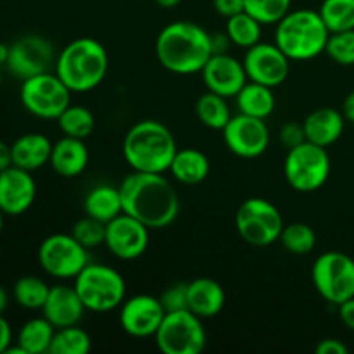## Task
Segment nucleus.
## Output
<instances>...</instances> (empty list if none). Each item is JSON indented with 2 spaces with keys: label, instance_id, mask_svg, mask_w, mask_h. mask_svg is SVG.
Here are the masks:
<instances>
[{
  "label": "nucleus",
  "instance_id": "f257e3e1",
  "mask_svg": "<svg viewBox=\"0 0 354 354\" xmlns=\"http://www.w3.org/2000/svg\"><path fill=\"white\" fill-rule=\"evenodd\" d=\"M123 213L151 230L166 228L178 218L180 197L165 173L133 171L120 185Z\"/></svg>",
  "mask_w": 354,
  "mask_h": 354
},
{
  "label": "nucleus",
  "instance_id": "f03ea898",
  "mask_svg": "<svg viewBox=\"0 0 354 354\" xmlns=\"http://www.w3.org/2000/svg\"><path fill=\"white\" fill-rule=\"evenodd\" d=\"M211 55V35L192 21H173L156 38V57L159 64L176 75L201 73Z\"/></svg>",
  "mask_w": 354,
  "mask_h": 354
},
{
  "label": "nucleus",
  "instance_id": "7ed1b4c3",
  "mask_svg": "<svg viewBox=\"0 0 354 354\" xmlns=\"http://www.w3.org/2000/svg\"><path fill=\"white\" fill-rule=\"evenodd\" d=\"M176 151L175 137L161 121L142 120L124 135L123 156L133 171H168Z\"/></svg>",
  "mask_w": 354,
  "mask_h": 354
},
{
  "label": "nucleus",
  "instance_id": "20e7f679",
  "mask_svg": "<svg viewBox=\"0 0 354 354\" xmlns=\"http://www.w3.org/2000/svg\"><path fill=\"white\" fill-rule=\"evenodd\" d=\"M55 75L71 92L85 93L104 82L109 69V55L95 38L82 37L69 41L55 59Z\"/></svg>",
  "mask_w": 354,
  "mask_h": 354
},
{
  "label": "nucleus",
  "instance_id": "39448f33",
  "mask_svg": "<svg viewBox=\"0 0 354 354\" xmlns=\"http://www.w3.org/2000/svg\"><path fill=\"white\" fill-rule=\"evenodd\" d=\"M275 44L290 61H310L324 54L330 31L313 9L290 10L275 24Z\"/></svg>",
  "mask_w": 354,
  "mask_h": 354
},
{
  "label": "nucleus",
  "instance_id": "423d86ee",
  "mask_svg": "<svg viewBox=\"0 0 354 354\" xmlns=\"http://www.w3.org/2000/svg\"><path fill=\"white\" fill-rule=\"evenodd\" d=\"M75 289L86 311L107 313L127 299V282L113 266L102 263H88L75 279Z\"/></svg>",
  "mask_w": 354,
  "mask_h": 354
},
{
  "label": "nucleus",
  "instance_id": "0eeeda50",
  "mask_svg": "<svg viewBox=\"0 0 354 354\" xmlns=\"http://www.w3.org/2000/svg\"><path fill=\"white\" fill-rule=\"evenodd\" d=\"M330 168V156L327 149L306 140L287 151L283 175L296 192L310 194L317 192L327 183Z\"/></svg>",
  "mask_w": 354,
  "mask_h": 354
},
{
  "label": "nucleus",
  "instance_id": "6e6552de",
  "mask_svg": "<svg viewBox=\"0 0 354 354\" xmlns=\"http://www.w3.org/2000/svg\"><path fill=\"white\" fill-rule=\"evenodd\" d=\"M235 227L242 241L254 248H268L280 239L283 228L279 207L261 197H249L239 206Z\"/></svg>",
  "mask_w": 354,
  "mask_h": 354
},
{
  "label": "nucleus",
  "instance_id": "1a4fd4ad",
  "mask_svg": "<svg viewBox=\"0 0 354 354\" xmlns=\"http://www.w3.org/2000/svg\"><path fill=\"white\" fill-rule=\"evenodd\" d=\"M71 90L55 73H41L23 80L19 99L24 109L40 120H55L71 106Z\"/></svg>",
  "mask_w": 354,
  "mask_h": 354
},
{
  "label": "nucleus",
  "instance_id": "9d476101",
  "mask_svg": "<svg viewBox=\"0 0 354 354\" xmlns=\"http://www.w3.org/2000/svg\"><path fill=\"white\" fill-rule=\"evenodd\" d=\"M154 339L159 351L165 354H199L207 342L203 318L190 310L166 313Z\"/></svg>",
  "mask_w": 354,
  "mask_h": 354
},
{
  "label": "nucleus",
  "instance_id": "9b49d317",
  "mask_svg": "<svg viewBox=\"0 0 354 354\" xmlns=\"http://www.w3.org/2000/svg\"><path fill=\"white\" fill-rule=\"evenodd\" d=\"M311 280L327 303L339 306L354 297V259L341 251L324 252L315 259Z\"/></svg>",
  "mask_w": 354,
  "mask_h": 354
},
{
  "label": "nucleus",
  "instance_id": "f8f14e48",
  "mask_svg": "<svg viewBox=\"0 0 354 354\" xmlns=\"http://www.w3.org/2000/svg\"><path fill=\"white\" fill-rule=\"evenodd\" d=\"M38 263L54 279H76L88 265V249L83 248L71 234H52L38 248Z\"/></svg>",
  "mask_w": 354,
  "mask_h": 354
},
{
  "label": "nucleus",
  "instance_id": "ddd939ff",
  "mask_svg": "<svg viewBox=\"0 0 354 354\" xmlns=\"http://www.w3.org/2000/svg\"><path fill=\"white\" fill-rule=\"evenodd\" d=\"M55 59L57 57L54 54V47L47 38L26 35L9 45V57L6 66L10 75L23 82L31 76L50 71L52 66H55Z\"/></svg>",
  "mask_w": 354,
  "mask_h": 354
},
{
  "label": "nucleus",
  "instance_id": "4468645a",
  "mask_svg": "<svg viewBox=\"0 0 354 354\" xmlns=\"http://www.w3.org/2000/svg\"><path fill=\"white\" fill-rule=\"evenodd\" d=\"M221 131L227 149L239 158H259L270 145V130L265 120L248 114L239 113L232 116Z\"/></svg>",
  "mask_w": 354,
  "mask_h": 354
},
{
  "label": "nucleus",
  "instance_id": "2eb2a0df",
  "mask_svg": "<svg viewBox=\"0 0 354 354\" xmlns=\"http://www.w3.org/2000/svg\"><path fill=\"white\" fill-rule=\"evenodd\" d=\"M244 68L251 82L261 83L266 86L282 85L290 73V59L282 52V48L273 41H259L245 50Z\"/></svg>",
  "mask_w": 354,
  "mask_h": 354
},
{
  "label": "nucleus",
  "instance_id": "dca6fc26",
  "mask_svg": "<svg viewBox=\"0 0 354 354\" xmlns=\"http://www.w3.org/2000/svg\"><path fill=\"white\" fill-rule=\"evenodd\" d=\"M149 232L151 228L145 227L142 221L135 220L130 214L121 213L106 225L104 245L118 259L133 261L147 251Z\"/></svg>",
  "mask_w": 354,
  "mask_h": 354
},
{
  "label": "nucleus",
  "instance_id": "f3484780",
  "mask_svg": "<svg viewBox=\"0 0 354 354\" xmlns=\"http://www.w3.org/2000/svg\"><path fill=\"white\" fill-rule=\"evenodd\" d=\"M165 315L159 297L137 294L124 299L120 306V325L131 337H154Z\"/></svg>",
  "mask_w": 354,
  "mask_h": 354
},
{
  "label": "nucleus",
  "instance_id": "a211bd4d",
  "mask_svg": "<svg viewBox=\"0 0 354 354\" xmlns=\"http://www.w3.org/2000/svg\"><path fill=\"white\" fill-rule=\"evenodd\" d=\"M203 82L209 92L218 93V95L230 99L237 95L242 86L249 82L248 73H245L244 62L232 57L230 54H213L206 66L201 71Z\"/></svg>",
  "mask_w": 354,
  "mask_h": 354
},
{
  "label": "nucleus",
  "instance_id": "6ab92c4d",
  "mask_svg": "<svg viewBox=\"0 0 354 354\" xmlns=\"http://www.w3.org/2000/svg\"><path fill=\"white\" fill-rule=\"evenodd\" d=\"M37 183L31 171L17 166L0 171V209L7 216H19L33 206Z\"/></svg>",
  "mask_w": 354,
  "mask_h": 354
},
{
  "label": "nucleus",
  "instance_id": "aec40b11",
  "mask_svg": "<svg viewBox=\"0 0 354 354\" xmlns=\"http://www.w3.org/2000/svg\"><path fill=\"white\" fill-rule=\"evenodd\" d=\"M85 304L80 299L75 286H54L48 290L41 313L55 328L78 325L85 317Z\"/></svg>",
  "mask_w": 354,
  "mask_h": 354
},
{
  "label": "nucleus",
  "instance_id": "412c9836",
  "mask_svg": "<svg viewBox=\"0 0 354 354\" xmlns=\"http://www.w3.org/2000/svg\"><path fill=\"white\" fill-rule=\"evenodd\" d=\"M88 159L90 154L85 145V140L64 135L52 147L48 165L62 178H76V176H80L86 169Z\"/></svg>",
  "mask_w": 354,
  "mask_h": 354
},
{
  "label": "nucleus",
  "instance_id": "4be33fe9",
  "mask_svg": "<svg viewBox=\"0 0 354 354\" xmlns=\"http://www.w3.org/2000/svg\"><path fill=\"white\" fill-rule=\"evenodd\" d=\"M346 118L341 111L332 107H320L315 109L303 121L306 140L317 144L320 147H330L344 133Z\"/></svg>",
  "mask_w": 354,
  "mask_h": 354
},
{
  "label": "nucleus",
  "instance_id": "5701e85b",
  "mask_svg": "<svg viewBox=\"0 0 354 354\" xmlns=\"http://www.w3.org/2000/svg\"><path fill=\"white\" fill-rule=\"evenodd\" d=\"M187 301H189V310L196 313L199 318H214L223 311L225 296L223 287L220 282L207 277L192 280L187 283Z\"/></svg>",
  "mask_w": 354,
  "mask_h": 354
},
{
  "label": "nucleus",
  "instance_id": "b1692460",
  "mask_svg": "<svg viewBox=\"0 0 354 354\" xmlns=\"http://www.w3.org/2000/svg\"><path fill=\"white\" fill-rule=\"evenodd\" d=\"M10 147H12V165L26 171H35L50 161L54 144L45 135L31 131L16 138Z\"/></svg>",
  "mask_w": 354,
  "mask_h": 354
},
{
  "label": "nucleus",
  "instance_id": "393cba45",
  "mask_svg": "<svg viewBox=\"0 0 354 354\" xmlns=\"http://www.w3.org/2000/svg\"><path fill=\"white\" fill-rule=\"evenodd\" d=\"M209 159L199 149H178L168 171L183 185H197L209 175Z\"/></svg>",
  "mask_w": 354,
  "mask_h": 354
},
{
  "label": "nucleus",
  "instance_id": "a878e982",
  "mask_svg": "<svg viewBox=\"0 0 354 354\" xmlns=\"http://www.w3.org/2000/svg\"><path fill=\"white\" fill-rule=\"evenodd\" d=\"M85 214L90 218L109 223L114 218L123 213V201H121L120 187L97 185L86 194L83 203Z\"/></svg>",
  "mask_w": 354,
  "mask_h": 354
},
{
  "label": "nucleus",
  "instance_id": "bb28decb",
  "mask_svg": "<svg viewBox=\"0 0 354 354\" xmlns=\"http://www.w3.org/2000/svg\"><path fill=\"white\" fill-rule=\"evenodd\" d=\"M239 113L266 120L275 111V93L272 86L261 85L249 80L241 92L235 95Z\"/></svg>",
  "mask_w": 354,
  "mask_h": 354
},
{
  "label": "nucleus",
  "instance_id": "cd10ccee",
  "mask_svg": "<svg viewBox=\"0 0 354 354\" xmlns=\"http://www.w3.org/2000/svg\"><path fill=\"white\" fill-rule=\"evenodd\" d=\"M54 334L55 327L47 318H31L21 327L16 342L24 354L48 353Z\"/></svg>",
  "mask_w": 354,
  "mask_h": 354
},
{
  "label": "nucleus",
  "instance_id": "c85d7f7f",
  "mask_svg": "<svg viewBox=\"0 0 354 354\" xmlns=\"http://www.w3.org/2000/svg\"><path fill=\"white\" fill-rule=\"evenodd\" d=\"M196 114L201 123L211 130H223L232 118L227 99L209 90L197 99Z\"/></svg>",
  "mask_w": 354,
  "mask_h": 354
},
{
  "label": "nucleus",
  "instance_id": "c756f323",
  "mask_svg": "<svg viewBox=\"0 0 354 354\" xmlns=\"http://www.w3.org/2000/svg\"><path fill=\"white\" fill-rule=\"evenodd\" d=\"M261 28L263 24L244 10V12L228 17L225 33L228 35L232 44L248 50L252 45L261 41Z\"/></svg>",
  "mask_w": 354,
  "mask_h": 354
},
{
  "label": "nucleus",
  "instance_id": "7c9ffc66",
  "mask_svg": "<svg viewBox=\"0 0 354 354\" xmlns=\"http://www.w3.org/2000/svg\"><path fill=\"white\" fill-rule=\"evenodd\" d=\"M50 287L33 275L21 277L12 287V297L24 310H41L47 301Z\"/></svg>",
  "mask_w": 354,
  "mask_h": 354
},
{
  "label": "nucleus",
  "instance_id": "2f4dec72",
  "mask_svg": "<svg viewBox=\"0 0 354 354\" xmlns=\"http://www.w3.org/2000/svg\"><path fill=\"white\" fill-rule=\"evenodd\" d=\"M92 349V339L78 325L55 328L54 339L48 353L50 354H88Z\"/></svg>",
  "mask_w": 354,
  "mask_h": 354
},
{
  "label": "nucleus",
  "instance_id": "473e14b6",
  "mask_svg": "<svg viewBox=\"0 0 354 354\" xmlns=\"http://www.w3.org/2000/svg\"><path fill=\"white\" fill-rule=\"evenodd\" d=\"M318 14L330 33L354 30V0H324Z\"/></svg>",
  "mask_w": 354,
  "mask_h": 354
},
{
  "label": "nucleus",
  "instance_id": "72a5a7b5",
  "mask_svg": "<svg viewBox=\"0 0 354 354\" xmlns=\"http://www.w3.org/2000/svg\"><path fill=\"white\" fill-rule=\"evenodd\" d=\"M57 124L61 131L68 137L83 138L90 137L95 130V116L90 109L83 106H68L64 113L57 118Z\"/></svg>",
  "mask_w": 354,
  "mask_h": 354
},
{
  "label": "nucleus",
  "instance_id": "f704fd0d",
  "mask_svg": "<svg viewBox=\"0 0 354 354\" xmlns=\"http://www.w3.org/2000/svg\"><path fill=\"white\" fill-rule=\"evenodd\" d=\"M279 241L282 248L292 254H308L317 245V234L306 223H290L283 225Z\"/></svg>",
  "mask_w": 354,
  "mask_h": 354
},
{
  "label": "nucleus",
  "instance_id": "c9c22d12",
  "mask_svg": "<svg viewBox=\"0 0 354 354\" xmlns=\"http://www.w3.org/2000/svg\"><path fill=\"white\" fill-rule=\"evenodd\" d=\"M292 0H245L244 10L265 24H277L290 12Z\"/></svg>",
  "mask_w": 354,
  "mask_h": 354
},
{
  "label": "nucleus",
  "instance_id": "e433bc0d",
  "mask_svg": "<svg viewBox=\"0 0 354 354\" xmlns=\"http://www.w3.org/2000/svg\"><path fill=\"white\" fill-rule=\"evenodd\" d=\"M325 54L341 66H354V30L330 33Z\"/></svg>",
  "mask_w": 354,
  "mask_h": 354
},
{
  "label": "nucleus",
  "instance_id": "4c0bfd02",
  "mask_svg": "<svg viewBox=\"0 0 354 354\" xmlns=\"http://www.w3.org/2000/svg\"><path fill=\"white\" fill-rule=\"evenodd\" d=\"M71 235L83 245V248H99V245H102L104 241H106V223L85 214V218L76 221L75 227H73Z\"/></svg>",
  "mask_w": 354,
  "mask_h": 354
},
{
  "label": "nucleus",
  "instance_id": "58836bf2",
  "mask_svg": "<svg viewBox=\"0 0 354 354\" xmlns=\"http://www.w3.org/2000/svg\"><path fill=\"white\" fill-rule=\"evenodd\" d=\"M162 308L166 313L180 310H189V301H187V283H173L171 287L165 290L159 296Z\"/></svg>",
  "mask_w": 354,
  "mask_h": 354
},
{
  "label": "nucleus",
  "instance_id": "ea45409f",
  "mask_svg": "<svg viewBox=\"0 0 354 354\" xmlns=\"http://www.w3.org/2000/svg\"><path fill=\"white\" fill-rule=\"evenodd\" d=\"M279 140L283 147L289 151V149L297 147L303 142H306V133H304V127L301 123H286L279 131Z\"/></svg>",
  "mask_w": 354,
  "mask_h": 354
},
{
  "label": "nucleus",
  "instance_id": "a19ab883",
  "mask_svg": "<svg viewBox=\"0 0 354 354\" xmlns=\"http://www.w3.org/2000/svg\"><path fill=\"white\" fill-rule=\"evenodd\" d=\"M213 7L220 16L232 17L239 12H244L245 0H213Z\"/></svg>",
  "mask_w": 354,
  "mask_h": 354
},
{
  "label": "nucleus",
  "instance_id": "79ce46f5",
  "mask_svg": "<svg viewBox=\"0 0 354 354\" xmlns=\"http://www.w3.org/2000/svg\"><path fill=\"white\" fill-rule=\"evenodd\" d=\"M348 346L334 337L324 339V341L318 342L317 348H315V353L317 354H348Z\"/></svg>",
  "mask_w": 354,
  "mask_h": 354
},
{
  "label": "nucleus",
  "instance_id": "37998d69",
  "mask_svg": "<svg viewBox=\"0 0 354 354\" xmlns=\"http://www.w3.org/2000/svg\"><path fill=\"white\" fill-rule=\"evenodd\" d=\"M339 318H341L342 324L354 332V297L344 301L342 304H339Z\"/></svg>",
  "mask_w": 354,
  "mask_h": 354
},
{
  "label": "nucleus",
  "instance_id": "c03bdc74",
  "mask_svg": "<svg viewBox=\"0 0 354 354\" xmlns=\"http://www.w3.org/2000/svg\"><path fill=\"white\" fill-rule=\"evenodd\" d=\"M10 344H12V328L3 315H0V354H6Z\"/></svg>",
  "mask_w": 354,
  "mask_h": 354
},
{
  "label": "nucleus",
  "instance_id": "a18cd8bd",
  "mask_svg": "<svg viewBox=\"0 0 354 354\" xmlns=\"http://www.w3.org/2000/svg\"><path fill=\"white\" fill-rule=\"evenodd\" d=\"M12 165V147L9 144H6L3 140H0V171L10 168Z\"/></svg>",
  "mask_w": 354,
  "mask_h": 354
},
{
  "label": "nucleus",
  "instance_id": "49530a36",
  "mask_svg": "<svg viewBox=\"0 0 354 354\" xmlns=\"http://www.w3.org/2000/svg\"><path fill=\"white\" fill-rule=\"evenodd\" d=\"M342 114H344L346 121L354 123V92L349 93L344 99V104H342Z\"/></svg>",
  "mask_w": 354,
  "mask_h": 354
},
{
  "label": "nucleus",
  "instance_id": "de8ad7c7",
  "mask_svg": "<svg viewBox=\"0 0 354 354\" xmlns=\"http://www.w3.org/2000/svg\"><path fill=\"white\" fill-rule=\"evenodd\" d=\"M7 306H9V294H7V290L0 286V315L6 313Z\"/></svg>",
  "mask_w": 354,
  "mask_h": 354
},
{
  "label": "nucleus",
  "instance_id": "09e8293b",
  "mask_svg": "<svg viewBox=\"0 0 354 354\" xmlns=\"http://www.w3.org/2000/svg\"><path fill=\"white\" fill-rule=\"evenodd\" d=\"M156 3H158L159 7H162V9H173V7H176L178 3H182V0H154Z\"/></svg>",
  "mask_w": 354,
  "mask_h": 354
},
{
  "label": "nucleus",
  "instance_id": "8fccbe9b",
  "mask_svg": "<svg viewBox=\"0 0 354 354\" xmlns=\"http://www.w3.org/2000/svg\"><path fill=\"white\" fill-rule=\"evenodd\" d=\"M7 57H9V47L3 44H0V64H6Z\"/></svg>",
  "mask_w": 354,
  "mask_h": 354
},
{
  "label": "nucleus",
  "instance_id": "3c124183",
  "mask_svg": "<svg viewBox=\"0 0 354 354\" xmlns=\"http://www.w3.org/2000/svg\"><path fill=\"white\" fill-rule=\"evenodd\" d=\"M3 216H6V214H3L2 209H0V232H2V228H3Z\"/></svg>",
  "mask_w": 354,
  "mask_h": 354
}]
</instances>
